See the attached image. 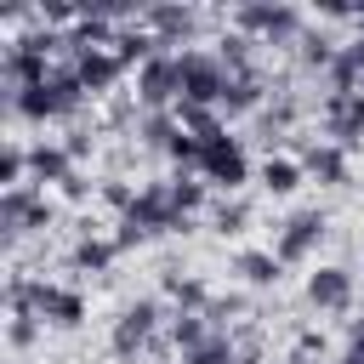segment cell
<instances>
[{
	"mask_svg": "<svg viewBox=\"0 0 364 364\" xmlns=\"http://www.w3.org/2000/svg\"><path fill=\"white\" fill-rule=\"evenodd\" d=\"M171 188H176V205H182V216H193V210L205 205V182H193V176H171Z\"/></svg>",
	"mask_w": 364,
	"mask_h": 364,
	"instance_id": "484cf974",
	"label": "cell"
},
{
	"mask_svg": "<svg viewBox=\"0 0 364 364\" xmlns=\"http://www.w3.org/2000/svg\"><path fill=\"white\" fill-rule=\"evenodd\" d=\"M279 267H284V262H279L273 250H239V256H233V273H239L250 290H273V284H279Z\"/></svg>",
	"mask_w": 364,
	"mask_h": 364,
	"instance_id": "2e32d148",
	"label": "cell"
},
{
	"mask_svg": "<svg viewBox=\"0 0 364 364\" xmlns=\"http://www.w3.org/2000/svg\"><path fill=\"white\" fill-rule=\"evenodd\" d=\"M34 330H40V324H34V313H11V347H28V341H34Z\"/></svg>",
	"mask_w": 364,
	"mask_h": 364,
	"instance_id": "83f0119b",
	"label": "cell"
},
{
	"mask_svg": "<svg viewBox=\"0 0 364 364\" xmlns=\"http://www.w3.org/2000/svg\"><path fill=\"white\" fill-rule=\"evenodd\" d=\"M256 46H262V40H250V34H239V28H233V34H222V40H216V57H222V68H228V74H256Z\"/></svg>",
	"mask_w": 364,
	"mask_h": 364,
	"instance_id": "ffe728a7",
	"label": "cell"
},
{
	"mask_svg": "<svg viewBox=\"0 0 364 364\" xmlns=\"http://www.w3.org/2000/svg\"><path fill=\"white\" fill-rule=\"evenodd\" d=\"M91 142H97V136H85V131H68V142H63V148H68V159H85V154H91Z\"/></svg>",
	"mask_w": 364,
	"mask_h": 364,
	"instance_id": "f1b7e54d",
	"label": "cell"
},
{
	"mask_svg": "<svg viewBox=\"0 0 364 364\" xmlns=\"http://www.w3.org/2000/svg\"><path fill=\"white\" fill-rule=\"evenodd\" d=\"M199 176H205V182H216V188H228V193H233L239 182H250V154H245V142H239V136H228V131L205 136Z\"/></svg>",
	"mask_w": 364,
	"mask_h": 364,
	"instance_id": "5b68a950",
	"label": "cell"
},
{
	"mask_svg": "<svg viewBox=\"0 0 364 364\" xmlns=\"http://www.w3.org/2000/svg\"><path fill=\"white\" fill-rule=\"evenodd\" d=\"M301 171H307L313 182H324V188H347V182H353V159H347V148H336V142H307Z\"/></svg>",
	"mask_w": 364,
	"mask_h": 364,
	"instance_id": "4fadbf2b",
	"label": "cell"
},
{
	"mask_svg": "<svg viewBox=\"0 0 364 364\" xmlns=\"http://www.w3.org/2000/svg\"><path fill=\"white\" fill-rule=\"evenodd\" d=\"M336 364H364V336H358V341H347V347H341V358H336Z\"/></svg>",
	"mask_w": 364,
	"mask_h": 364,
	"instance_id": "f546056e",
	"label": "cell"
},
{
	"mask_svg": "<svg viewBox=\"0 0 364 364\" xmlns=\"http://www.w3.org/2000/svg\"><path fill=\"white\" fill-rule=\"evenodd\" d=\"M136 102L148 114H165L171 102H182V74H176V51H159L154 63L136 68Z\"/></svg>",
	"mask_w": 364,
	"mask_h": 364,
	"instance_id": "52a82bcc",
	"label": "cell"
},
{
	"mask_svg": "<svg viewBox=\"0 0 364 364\" xmlns=\"http://www.w3.org/2000/svg\"><path fill=\"white\" fill-rule=\"evenodd\" d=\"M159 336V307L142 296V301H125V313L114 318V336H108V347L119 353V358H136L148 341Z\"/></svg>",
	"mask_w": 364,
	"mask_h": 364,
	"instance_id": "9c48e42d",
	"label": "cell"
},
{
	"mask_svg": "<svg viewBox=\"0 0 364 364\" xmlns=\"http://www.w3.org/2000/svg\"><path fill=\"white\" fill-rule=\"evenodd\" d=\"M51 222V199L46 193H34V188H6L0 193V233H6V245H17L28 228H46Z\"/></svg>",
	"mask_w": 364,
	"mask_h": 364,
	"instance_id": "ba28073f",
	"label": "cell"
},
{
	"mask_svg": "<svg viewBox=\"0 0 364 364\" xmlns=\"http://www.w3.org/2000/svg\"><path fill=\"white\" fill-rule=\"evenodd\" d=\"M142 23H148V34H154L165 51L199 34V11H193V6H142Z\"/></svg>",
	"mask_w": 364,
	"mask_h": 364,
	"instance_id": "7c38bea8",
	"label": "cell"
},
{
	"mask_svg": "<svg viewBox=\"0 0 364 364\" xmlns=\"http://www.w3.org/2000/svg\"><path fill=\"white\" fill-rule=\"evenodd\" d=\"M353 296H358V284H353V267H313L307 273V307H318V313H347L353 307Z\"/></svg>",
	"mask_w": 364,
	"mask_h": 364,
	"instance_id": "30bf717a",
	"label": "cell"
},
{
	"mask_svg": "<svg viewBox=\"0 0 364 364\" xmlns=\"http://www.w3.org/2000/svg\"><path fill=\"white\" fill-rule=\"evenodd\" d=\"M23 171H28V154H23L17 142H6V154H0V182H6V188H28Z\"/></svg>",
	"mask_w": 364,
	"mask_h": 364,
	"instance_id": "d4e9b609",
	"label": "cell"
},
{
	"mask_svg": "<svg viewBox=\"0 0 364 364\" xmlns=\"http://www.w3.org/2000/svg\"><path fill=\"white\" fill-rule=\"evenodd\" d=\"M324 233H330V216L313 205V210H296V216H284L279 222V239H273V256L279 262H307L318 245H324Z\"/></svg>",
	"mask_w": 364,
	"mask_h": 364,
	"instance_id": "8992f818",
	"label": "cell"
},
{
	"mask_svg": "<svg viewBox=\"0 0 364 364\" xmlns=\"http://www.w3.org/2000/svg\"><path fill=\"white\" fill-rule=\"evenodd\" d=\"M353 57H358V74H364V34L353 40Z\"/></svg>",
	"mask_w": 364,
	"mask_h": 364,
	"instance_id": "1f68e13d",
	"label": "cell"
},
{
	"mask_svg": "<svg viewBox=\"0 0 364 364\" xmlns=\"http://www.w3.org/2000/svg\"><path fill=\"white\" fill-rule=\"evenodd\" d=\"M193 228V216H182V205H176V188L171 182H142L136 188V205L119 216V250H131V245H142V239H154V233H188Z\"/></svg>",
	"mask_w": 364,
	"mask_h": 364,
	"instance_id": "6da1fadb",
	"label": "cell"
},
{
	"mask_svg": "<svg viewBox=\"0 0 364 364\" xmlns=\"http://www.w3.org/2000/svg\"><path fill=\"white\" fill-rule=\"evenodd\" d=\"M165 330H171V347H176V353H193V347H205L210 336H222L205 313H171V324H165Z\"/></svg>",
	"mask_w": 364,
	"mask_h": 364,
	"instance_id": "ac0fdd59",
	"label": "cell"
},
{
	"mask_svg": "<svg viewBox=\"0 0 364 364\" xmlns=\"http://www.w3.org/2000/svg\"><path fill=\"white\" fill-rule=\"evenodd\" d=\"M176 74H182V102H193V108H222L228 68H222L216 51H205V46L176 51Z\"/></svg>",
	"mask_w": 364,
	"mask_h": 364,
	"instance_id": "3957f363",
	"label": "cell"
},
{
	"mask_svg": "<svg viewBox=\"0 0 364 364\" xmlns=\"http://www.w3.org/2000/svg\"><path fill=\"white\" fill-rule=\"evenodd\" d=\"M63 193H68V199H85V193H91V188H85V176H80V171H74V176H68V182H63Z\"/></svg>",
	"mask_w": 364,
	"mask_h": 364,
	"instance_id": "4dcf8cb0",
	"label": "cell"
},
{
	"mask_svg": "<svg viewBox=\"0 0 364 364\" xmlns=\"http://www.w3.org/2000/svg\"><path fill=\"white\" fill-rule=\"evenodd\" d=\"M233 28L250 34V40L262 34L267 46H296L307 23H301L296 6H233Z\"/></svg>",
	"mask_w": 364,
	"mask_h": 364,
	"instance_id": "277c9868",
	"label": "cell"
},
{
	"mask_svg": "<svg viewBox=\"0 0 364 364\" xmlns=\"http://www.w3.org/2000/svg\"><path fill=\"white\" fill-rule=\"evenodd\" d=\"M324 136L336 142V148H358L364 142V91H353V97H324Z\"/></svg>",
	"mask_w": 364,
	"mask_h": 364,
	"instance_id": "8fae6325",
	"label": "cell"
},
{
	"mask_svg": "<svg viewBox=\"0 0 364 364\" xmlns=\"http://www.w3.org/2000/svg\"><path fill=\"white\" fill-rule=\"evenodd\" d=\"M336 40L330 34H318V28H301V40H296V63L307 68V74H330V63H336Z\"/></svg>",
	"mask_w": 364,
	"mask_h": 364,
	"instance_id": "d6986e66",
	"label": "cell"
},
{
	"mask_svg": "<svg viewBox=\"0 0 364 364\" xmlns=\"http://www.w3.org/2000/svg\"><path fill=\"white\" fill-rule=\"evenodd\" d=\"M114 256H119V245H114V239H97V233H85V239L74 245V256H68V262H74L80 273H108V262H114Z\"/></svg>",
	"mask_w": 364,
	"mask_h": 364,
	"instance_id": "7402d4cb",
	"label": "cell"
},
{
	"mask_svg": "<svg viewBox=\"0 0 364 364\" xmlns=\"http://www.w3.org/2000/svg\"><path fill=\"white\" fill-rule=\"evenodd\" d=\"M28 176H34V182H68V176H74V159H68V148H57V142H40V148H28Z\"/></svg>",
	"mask_w": 364,
	"mask_h": 364,
	"instance_id": "e0dca14e",
	"label": "cell"
},
{
	"mask_svg": "<svg viewBox=\"0 0 364 364\" xmlns=\"http://www.w3.org/2000/svg\"><path fill=\"white\" fill-rule=\"evenodd\" d=\"M80 102H85V85H80L74 63H68V68L51 63V74H46L40 85H28V91L11 97V108H17L23 119H63V114H80Z\"/></svg>",
	"mask_w": 364,
	"mask_h": 364,
	"instance_id": "7a4b0ae2",
	"label": "cell"
},
{
	"mask_svg": "<svg viewBox=\"0 0 364 364\" xmlns=\"http://www.w3.org/2000/svg\"><path fill=\"white\" fill-rule=\"evenodd\" d=\"M256 176H262V188H267V193H296L307 171H301V159H284V154H267Z\"/></svg>",
	"mask_w": 364,
	"mask_h": 364,
	"instance_id": "44dd1931",
	"label": "cell"
},
{
	"mask_svg": "<svg viewBox=\"0 0 364 364\" xmlns=\"http://www.w3.org/2000/svg\"><path fill=\"white\" fill-rule=\"evenodd\" d=\"M262 102H267V85H262V74H228L222 114H256Z\"/></svg>",
	"mask_w": 364,
	"mask_h": 364,
	"instance_id": "9a60e30c",
	"label": "cell"
},
{
	"mask_svg": "<svg viewBox=\"0 0 364 364\" xmlns=\"http://www.w3.org/2000/svg\"><path fill=\"white\" fill-rule=\"evenodd\" d=\"M74 74H80L85 97H102V91H114V80L125 74V63H119L114 51H80V57H74Z\"/></svg>",
	"mask_w": 364,
	"mask_h": 364,
	"instance_id": "5bb4252c",
	"label": "cell"
},
{
	"mask_svg": "<svg viewBox=\"0 0 364 364\" xmlns=\"http://www.w3.org/2000/svg\"><path fill=\"white\" fill-rule=\"evenodd\" d=\"M245 222H250V205H245V199H222V205L210 210V228H216L222 239H233V233H245Z\"/></svg>",
	"mask_w": 364,
	"mask_h": 364,
	"instance_id": "cb8c5ba5",
	"label": "cell"
},
{
	"mask_svg": "<svg viewBox=\"0 0 364 364\" xmlns=\"http://www.w3.org/2000/svg\"><path fill=\"white\" fill-rule=\"evenodd\" d=\"M102 199H108V205H114V210H119V216H125V210H131V205H136V193H131V188H125V182H119V176H108V182H102Z\"/></svg>",
	"mask_w": 364,
	"mask_h": 364,
	"instance_id": "4316f807",
	"label": "cell"
},
{
	"mask_svg": "<svg viewBox=\"0 0 364 364\" xmlns=\"http://www.w3.org/2000/svg\"><path fill=\"white\" fill-rule=\"evenodd\" d=\"M176 131H182L176 114H142V119H136V142H142V148H159V154L176 142Z\"/></svg>",
	"mask_w": 364,
	"mask_h": 364,
	"instance_id": "603a6c76",
	"label": "cell"
}]
</instances>
